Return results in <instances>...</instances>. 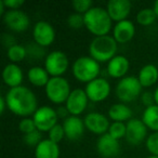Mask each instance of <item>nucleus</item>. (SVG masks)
Instances as JSON below:
<instances>
[{"instance_id": "1", "label": "nucleus", "mask_w": 158, "mask_h": 158, "mask_svg": "<svg viewBox=\"0 0 158 158\" xmlns=\"http://www.w3.org/2000/svg\"><path fill=\"white\" fill-rule=\"evenodd\" d=\"M7 107L14 115L27 117L34 115L37 108V98L31 89L26 87L12 88L6 94Z\"/></svg>"}, {"instance_id": "2", "label": "nucleus", "mask_w": 158, "mask_h": 158, "mask_svg": "<svg viewBox=\"0 0 158 158\" xmlns=\"http://www.w3.org/2000/svg\"><path fill=\"white\" fill-rule=\"evenodd\" d=\"M85 26L95 37L106 36L112 29V19L107 10L102 7H93L84 14Z\"/></svg>"}, {"instance_id": "3", "label": "nucleus", "mask_w": 158, "mask_h": 158, "mask_svg": "<svg viewBox=\"0 0 158 158\" xmlns=\"http://www.w3.org/2000/svg\"><path fill=\"white\" fill-rule=\"evenodd\" d=\"M89 52L92 59L97 62H110L116 56L117 41L113 36H100L95 37L91 41L89 47Z\"/></svg>"}, {"instance_id": "4", "label": "nucleus", "mask_w": 158, "mask_h": 158, "mask_svg": "<svg viewBox=\"0 0 158 158\" xmlns=\"http://www.w3.org/2000/svg\"><path fill=\"white\" fill-rule=\"evenodd\" d=\"M100 64L91 56H81L77 59L73 64V75L81 82H91L99 78Z\"/></svg>"}, {"instance_id": "5", "label": "nucleus", "mask_w": 158, "mask_h": 158, "mask_svg": "<svg viewBox=\"0 0 158 158\" xmlns=\"http://www.w3.org/2000/svg\"><path fill=\"white\" fill-rule=\"evenodd\" d=\"M69 82L63 77H52L46 86V94L55 104L66 103L70 94Z\"/></svg>"}, {"instance_id": "6", "label": "nucleus", "mask_w": 158, "mask_h": 158, "mask_svg": "<svg viewBox=\"0 0 158 158\" xmlns=\"http://www.w3.org/2000/svg\"><path fill=\"white\" fill-rule=\"evenodd\" d=\"M143 87L141 86L138 77L127 76L120 79L117 84L116 94L120 101L123 102H132L141 94Z\"/></svg>"}, {"instance_id": "7", "label": "nucleus", "mask_w": 158, "mask_h": 158, "mask_svg": "<svg viewBox=\"0 0 158 158\" xmlns=\"http://www.w3.org/2000/svg\"><path fill=\"white\" fill-rule=\"evenodd\" d=\"M69 62L68 57L62 51H52L44 61V68L52 77H61L67 70Z\"/></svg>"}, {"instance_id": "8", "label": "nucleus", "mask_w": 158, "mask_h": 158, "mask_svg": "<svg viewBox=\"0 0 158 158\" xmlns=\"http://www.w3.org/2000/svg\"><path fill=\"white\" fill-rule=\"evenodd\" d=\"M57 118H59V116L56 114V110H54L52 107H49V106L39 107L33 115L36 128L40 132L50 131L55 125H57Z\"/></svg>"}, {"instance_id": "9", "label": "nucleus", "mask_w": 158, "mask_h": 158, "mask_svg": "<svg viewBox=\"0 0 158 158\" xmlns=\"http://www.w3.org/2000/svg\"><path fill=\"white\" fill-rule=\"evenodd\" d=\"M87 97L92 102H102L110 93V82L104 78H97L91 82L87 84L85 89Z\"/></svg>"}, {"instance_id": "10", "label": "nucleus", "mask_w": 158, "mask_h": 158, "mask_svg": "<svg viewBox=\"0 0 158 158\" xmlns=\"http://www.w3.org/2000/svg\"><path fill=\"white\" fill-rule=\"evenodd\" d=\"M6 26L13 31H24L28 28L31 21L25 12L21 10H9L3 15Z\"/></svg>"}, {"instance_id": "11", "label": "nucleus", "mask_w": 158, "mask_h": 158, "mask_svg": "<svg viewBox=\"0 0 158 158\" xmlns=\"http://www.w3.org/2000/svg\"><path fill=\"white\" fill-rule=\"evenodd\" d=\"M88 100L86 91L82 89H75L70 92L65 103V107L72 116H78L82 114L87 108Z\"/></svg>"}, {"instance_id": "12", "label": "nucleus", "mask_w": 158, "mask_h": 158, "mask_svg": "<svg viewBox=\"0 0 158 158\" xmlns=\"http://www.w3.org/2000/svg\"><path fill=\"white\" fill-rule=\"evenodd\" d=\"M33 36L37 44L41 47H48L54 41L55 31L50 23L46 21H39L34 26Z\"/></svg>"}, {"instance_id": "13", "label": "nucleus", "mask_w": 158, "mask_h": 158, "mask_svg": "<svg viewBox=\"0 0 158 158\" xmlns=\"http://www.w3.org/2000/svg\"><path fill=\"white\" fill-rule=\"evenodd\" d=\"M126 140L128 143L132 145H136L141 143L147 134V127L145 123L140 119H130L127 123H126Z\"/></svg>"}, {"instance_id": "14", "label": "nucleus", "mask_w": 158, "mask_h": 158, "mask_svg": "<svg viewBox=\"0 0 158 158\" xmlns=\"http://www.w3.org/2000/svg\"><path fill=\"white\" fill-rule=\"evenodd\" d=\"M85 126L90 132L94 134H103L107 133L108 129H110V121H108L107 117L104 116L101 113H89L84 119Z\"/></svg>"}, {"instance_id": "15", "label": "nucleus", "mask_w": 158, "mask_h": 158, "mask_svg": "<svg viewBox=\"0 0 158 158\" xmlns=\"http://www.w3.org/2000/svg\"><path fill=\"white\" fill-rule=\"evenodd\" d=\"M132 5L129 0H110L107 3V10L112 21L121 22L127 20L128 15L131 11Z\"/></svg>"}, {"instance_id": "16", "label": "nucleus", "mask_w": 158, "mask_h": 158, "mask_svg": "<svg viewBox=\"0 0 158 158\" xmlns=\"http://www.w3.org/2000/svg\"><path fill=\"white\" fill-rule=\"evenodd\" d=\"M65 136L70 141H76L81 138L85 132V121L78 116H69L63 123Z\"/></svg>"}, {"instance_id": "17", "label": "nucleus", "mask_w": 158, "mask_h": 158, "mask_svg": "<svg viewBox=\"0 0 158 158\" xmlns=\"http://www.w3.org/2000/svg\"><path fill=\"white\" fill-rule=\"evenodd\" d=\"M97 149L104 158H110L119 153V142L110 134L105 133L99 138L97 142Z\"/></svg>"}, {"instance_id": "18", "label": "nucleus", "mask_w": 158, "mask_h": 158, "mask_svg": "<svg viewBox=\"0 0 158 158\" xmlns=\"http://www.w3.org/2000/svg\"><path fill=\"white\" fill-rule=\"evenodd\" d=\"M135 34V27L129 20L118 22L113 29V37L117 44H127L133 38Z\"/></svg>"}, {"instance_id": "19", "label": "nucleus", "mask_w": 158, "mask_h": 158, "mask_svg": "<svg viewBox=\"0 0 158 158\" xmlns=\"http://www.w3.org/2000/svg\"><path fill=\"white\" fill-rule=\"evenodd\" d=\"M2 79L7 86L10 87V89L20 87L23 80V72L20 66L16 64L11 63L6 65L2 72Z\"/></svg>"}, {"instance_id": "20", "label": "nucleus", "mask_w": 158, "mask_h": 158, "mask_svg": "<svg viewBox=\"0 0 158 158\" xmlns=\"http://www.w3.org/2000/svg\"><path fill=\"white\" fill-rule=\"evenodd\" d=\"M130 67L128 59L123 55H116L107 64L108 75L113 78H121L127 74Z\"/></svg>"}, {"instance_id": "21", "label": "nucleus", "mask_w": 158, "mask_h": 158, "mask_svg": "<svg viewBox=\"0 0 158 158\" xmlns=\"http://www.w3.org/2000/svg\"><path fill=\"white\" fill-rule=\"evenodd\" d=\"M36 158H59L60 147L51 140H42L35 148Z\"/></svg>"}, {"instance_id": "22", "label": "nucleus", "mask_w": 158, "mask_h": 158, "mask_svg": "<svg viewBox=\"0 0 158 158\" xmlns=\"http://www.w3.org/2000/svg\"><path fill=\"white\" fill-rule=\"evenodd\" d=\"M139 81L142 87H151L158 80V68L153 64L143 66L139 72Z\"/></svg>"}, {"instance_id": "23", "label": "nucleus", "mask_w": 158, "mask_h": 158, "mask_svg": "<svg viewBox=\"0 0 158 158\" xmlns=\"http://www.w3.org/2000/svg\"><path fill=\"white\" fill-rule=\"evenodd\" d=\"M108 116L115 123H123V121H129L132 116V110L129 106L125 104H114L108 110Z\"/></svg>"}, {"instance_id": "24", "label": "nucleus", "mask_w": 158, "mask_h": 158, "mask_svg": "<svg viewBox=\"0 0 158 158\" xmlns=\"http://www.w3.org/2000/svg\"><path fill=\"white\" fill-rule=\"evenodd\" d=\"M27 77H28L29 82L36 87H46L50 80L46 68H42L40 66L31 67L27 73Z\"/></svg>"}, {"instance_id": "25", "label": "nucleus", "mask_w": 158, "mask_h": 158, "mask_svg": "<svg viewBox=\"0 0 158 158\" xmlns=\"http://www.w3.org/2000/svg\"><path fill=\"white\" fill-rule=\"evenodd\" d=\"M142 121L148 129L158 132V105H152L146 107L143 113Z\"/></svg>"}, {"instance_id": "26", "label": "nucleus", "mask_w": 158, "mask_h": 158, "mask_svg": "<svg viewBox=\"0 0 158 158\" xmlns=\"http://www.w3.org/2000/svg\"><path fill=\"white\" fill-rule=\"evenodd\" d=\"M7 55L9 57L10 61H12L14 64L21 62L26 57L27 55V50L21 44H14V46L8 48Z\"/></svg>"}, {"instance_id": "27", "label": "nucleus", "mask_w": 158, "mask_h": 158, "mask_svg": "<svg viewBox=\"0 0 158 158\" xmlns=\"http://www.w3.org/2000/svg\"><path fill=\"white\" fill-rule=\"evenodd\" d=\"M156 19H157V15L154 9H149V8L141 10L136 15V21L142 26H149L155 22Z\"/></svg>"}, {"instance_id": "28", "label": "nucleus", "mask_w": 158, "mask_h": 158, "mask_svg": "<svg viewBox=\"0 0 158 158\" xmlns=\"http://www.w3.org/2000/svg\"><path fill=\"white\" fill-rule=\"evenodd\" d=\"M126 125L123 123H113L112 125L110 126V129H108V134L115 138L116 140H119V139L126 136Z\"/></svg>"}, {"instance_id": "29", "label": "nucleus", "mask_w": 158, "mask_h": 158, "mask_svg": "<svg viewBox=\"0 0 158 158\" xmlns=\"http://www.w3.org/2000/svg\"><path fill=\"white\" fill-rule=\"evenodd\" d=\"M92 6L93 2L91 0H74L73 1V8H74L77 13L80 14H86L91 8H93Z\"/></svg>"}, {"instance_id": "30", "label": "nucleus", "mask_w": 158, "mask_h": 158, "mask_svg": "<svg viewBox=\"0 0 158 158\" xmlns=\"http://www.w3.org/2000/svg\"><path fill=\"white\" fill-rule=\"evenodd\" d=\"M65 136V132H64V128L61 125H55L52 129L49 131V140H51L52 142L59 144L63 138Z\"/></svg>"}, {"instance_id": "31", "label": "nucleus", "mask_w": 158, "mask_h": 158, "mask_svg": "<svg viewBox=\"0 0 158 158\" xmlns=\"http://www.w3.org/2000/svg\"><path fill=\"white\" fill-rule=\"evenodd\" d=\"M67 23L69 25V27H72V28L75 29L81 28L82 26H85V18L80 13L70 14L67 19Z\"/></svg>"}, {"instance_id": "32", "label": "nucleus", "mask_w": 158, "mask_h": 158, "mask_svg": "<svg viewBox=\"0 0 158 158\" xmlns=\"http://www.w3.org/2000/svg\"><path fill=\"white\" fill-rule=\"evenodd\" d=\"M146 147L153 156H158V132H154L147 138Z\"/></svg>"}, {"instance_id": "33", "label": "nucleus", "mask_w": 158, "mask_h": 158, "mask_svg": "<svg viewBox=\"0 0 158 158\" xmlns=\"http://www.w3.org/2000/svg\"><path fill=\"white\" fill-rule=\"evenodd\" d=\"M19 128H20L21 131L25 134L31 133V132L36 131L37 128H36V125L34 123V119L31 118H24L20 121V125H19Z\"/></svg>"}, {"instance_id": "34", "label": "nucleus", "mask_w": 158, "mask_h": 158, "mask_svg": "<svg viewBox=\"0 0 158 158\" xmlns=\"http://www.w3.org/2000/svg\"><path fill=\"white\" fill-rule=\"evenodd\" d=\"M41 141V132L39 130H36L31 133L24 135V142L29 146H37Z\"/></svg>"}, {"instance_id": "35", "label": "nucleus", "mask_w": 158, "mask_h": 158, "mask_svg": "<svg viewBox=\"0 0 158 158\" xmlns=\"http://www.w3.org/2000/svg\"><path fill=\"white\" fill-rule=\"evenodd\" d=\"M6 8L11 10H18L21 6L24 5V0H2Z\"/></svg>"}, {"instance_id": "36", "label": "nucleus", "mask_w": 158, "mask_h": 158, "mask_svg": "<svg viewBox=\"0 0 158 158\" xmlns=\"http://www.w3.org/2000/svg\"><path fill=\"white\" fill-rule=\"evenodd\" d=\"M142 102H143V104H144V105H146V107H149V106H152V105H155V104H154V102H155L154 94H152L151 92L143 93Z\"/></svg>"}, {"instance_id": "37", "label": "nucleus", "mask_w": 158, "mask_h": 158, "mask_svg": "<svg viewBox=\"0 0 158 158\" xmlns=\"http://www.w3.org/2000/svg\"><path fill=\"white\" fill-rule=\"evenodd\" d=\"M56 114H57V116L61 117V118H64V117L67 118V115L69 114V113H68V110L66 107H60V108H57Z\"/></svg>"}, {"instance_id": "38", "label": "nucleus", "mask_w": 158, "mask_h": 158, "mask_svg": "<svg viewBox=\"0 0 158 158\" xmlns=\"http://www.w3.org/2000/svg\"><path fill=\"white\" fill-rule=\"evenodd\" d=\"M6 106H7V102L3 97H0V114H3L6 110Z\"/></svg>"}, {"instance_id": "39", "label": "nucleus", "mask_w": 158, "mask_h": 158, "mask_svg": "<svg viewBox=\"0 0 158 158\" xmlns=\"http://www.w3.org/2000/svg\"><path fill=\"white\" fill-rule=\"evenodd\" d=\"M154 99H155V103L156 105H158V88L155 90V92H154Z\"/></svg>"}, {"instance_id": "40", "label": "nucleus", "mask_w": 158, "mask_h": 158, "mask_svg": "<svg viewBox=\"0 0 158 158\" xmlns=\"http://www.w3.org/2000/svg\"><path fill=\"white\" fill-rule=\"evenodd\" d=\"M153 9H154V11H155L156 15H157V19H158V0H157V1H156L155 3H154Z\"/></svg>"}, {"instance_id": "41", "label": "nucleus", "mask_w": 158, "mask_h": 158, "mask_svg": "<svg viewBox=\"0 0 158 158\" xmlns=\"http://www.w3.org/2000/svg\"><path fill=\"white\" fill-rule=\"evenodd\" d=\"M3 8H5V5H3V1L1 0L0 1V14H3ZM5 15V14H3Z\"/></svg>"}, {"instance_id": "42", "label": "nucleus", "mask_w": 158, "mask_h": 158, "mask_svg": "<svg viewBox=\"0 0 158 158\" xmlns=\"http://www.w3.org/2000/svg\"><path fill=\"white\" fill-rule=\"evenodd\" d=\"M148 158H158V156H151V157H148Z\"/></svg>"}, {"instance_id": "43", "label": "nucleus", "mask_w": 158, "mask_h": 158, "mask_svg": "<svg viewBox=\"0 0 158 158\" xmlns=\"http://www.w3.org/2000/svg\"><path fill=\"white\" fill-rule=\"evenodd\" d=\"M157 68H158V66H157Z\"/></svg>"}]
</instances>
